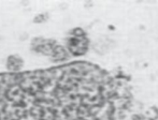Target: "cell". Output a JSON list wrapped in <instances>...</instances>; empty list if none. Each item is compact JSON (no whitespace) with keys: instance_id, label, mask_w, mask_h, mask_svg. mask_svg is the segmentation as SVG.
<instances>
[{"instance_id":"cell-1","label":"cell","mask_w":158,"mask_h":120,"mask_svg":"<svg viewBox=\"0 0 158 120\" xmlns=\"http://www.w3.org/2000/svg\"><path fill=\"white\" fill-rule=\"evenodd\" d=\"M54 48L55 43L53 41H50V40L42 39V38H35L31 42V50L37 53H40L42 55H51Z\"/></svg>"},{"instance_id":"cell-2","label":"cell","mask_w":158,"mask_h":120,"mask_svg":"<svg viewBox=\"0 0 158 120\" xmlns=\"http://www.w3.org/2000/svg\"><path fill=\"white\" fill-rule=\"evenodd\" d=\"M23 66H24V60L19 56H17V55H12V56H10L8 60H6V68L11 72H14V73L19 72L23 68Z\"/></svg>"},{"instance_id":"cell-3","label":"cell","mask_w":158,"mask_h":120,"mask_svg":"<svg viewBox=\"0 0 158 120\" xmlns=\"http://www.w3.org/2000/svg\"><path fill=\"white\" fill-rule=\"evenodd\" d=\"M48 19V14H40V15H37L35 18V23H43Z\"/></svg>"}]
</instances>
